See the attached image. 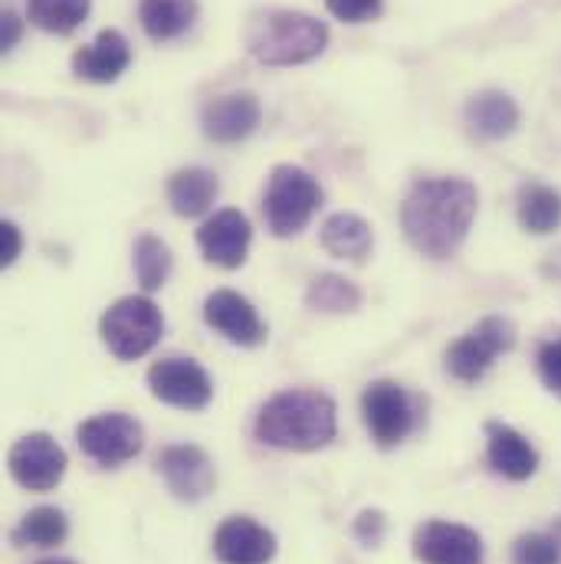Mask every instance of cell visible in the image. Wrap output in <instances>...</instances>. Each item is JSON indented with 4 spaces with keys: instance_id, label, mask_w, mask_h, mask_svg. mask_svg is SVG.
Wrapping results in <instances>:
<instances>
[{
    "instance_id": "1",
    "label": "cell",
    "mask_w": 561,
    "mask_h": 564,
    "mask_svg": "<svg viewBox=\"0 0 561 564\" xmlns=\"http://www.w3.org/2000/svg\"><path fill=\"white\" fill-rule=\"evenodd\" d=\"M476 207H479V194L466 177L418 181L401 204L404 237L423 257L450 260L463 247Z\"/></svg>"
},
{
    "instance_id": "2",
    "label": "cell",
    "mask_w": 561,
    "mask_h": 564,
    "mask_svg": "<svg viewBox=\"0 0 561 564\" xmlns=\"http://www.w3.org/2000/svg\"><path fill=\"white\" fill-rule=\"evenodd\" d=\"M253 433L260 443L273 449H292V453H312L335 440L338 433V408L325 391L315 388H289L273 394L257 421Z\"/></svg>"
},
{
    "instance_id": "3",
    "label": "cell",
    "mask_w": 561,
    "mask_h": 564,
    "mask_svg": "<svg viewBox=\"0 0 561 564\" xmlns=\"http://www.w3.org/2000/svg\"><path fill=\"white\" fill-rule=\"evenodd\" d=\"M244 43L263 66H299L325 53L328 26L312 13L273 7L250 17Z\"/></svg>"
},
{
    "instance_id": "4",
    "label": "cell",
    "mask_w": 561,
    "mask_h": 564,
    "mask_svg": "<svg viewBox=\"0 0 561 564\" xmlns=\"http://www.w3.org/2000/svg\"><path fill=\"white\" fill-rule=\"evenodd\" d=\"M99 335L119 361H139L161 341L164 315L148 295H122L106 308Z\"/></svg>"
},
{
    "instance_id": "5",
    "label": "cell",
    "mask_w": 561,
    "mask_h": 564,
    "mask_svg": "<svg viewBox=\"0 0 561 564\" xmlns=\"http://www.w3.org/2000/svg\"><path fill=\"white\" fill-rule=\"evenodd\" d=\"M319 204H322V187L305 167L299 164L273 167L263 194V217L273 237H295L299 230H305Z\"/></svg>"
},
{
    "instance_id": "6",
    "label": "cell",
    "mask_w": 561,
    "mask_h": 564,
    "mask_svg": "<svg viewBox=\"0 0 561 564\" xmlns=\"http://www.w3.org/2000/svg\"><path fill=\"white\" fill-rule=\"evenodd\" d=\"M513 345H516V325L503 315H486L446 348L443 355L446 371L463 384H476L486 378V371L496 365L499 355L513 351Z\"/></svg>"
},
{
    "instance_id": "7",
    "label": "cell",
    "mask_w": 561,
    "mask_h": 564,
    "mask_svg": "<svg viewBox=\"0 0 561 564\" xmlns=\"http://www.w3.org/2000/svg\"><path fill=\"white\" fill-rule=\"evenodd\" d=\"M362 417L371 440L385 449L404 443L418 426V404L398 381H371L362 394Z\"/></svg>"
},
{
    "instance_id": "8",
    "label": "cell",
    "mask_w": 561,
    "mask_h": 564,
    "mask_svg": "<svg viewBox=\"0 0 561 564\" xmlns=\"http://www.w3.org/2000/svg\"><path fill=\"white\" fill-rule=\"evenodd\" d=\"M76 440H79V449L93 463L116 469L139 456L144 446V426L122 411H112V414H96L79 423Z\"/></svg>"
},
{
    "instance_id": "9",
    "label": "cell",
    "mask_w": 561,
    "mask_h": 564,
    "mask_svg": "<svg viewBox=\"0 0 561 564\" xmlns=\"http://www.w3.org/2000/svg\"><path fill=\"white\" fill-rule=\"evenodd\" d=\"M7 466L17 486L30 489V492H50L63 482L69 456L66 449L50 436V433H26L20 436L10 453H7Z\"/></svg>"
},
{
    "instance_id": "10",
    "label": "cell",
    "mask_w": 561,
    "mask_h": 564,
    "mask_svg": "<svg viewBox=\"0 0 561 564\" xmlns=\"http://www.w3.org/2000/svg\"><path fill=\"white\" fill-rule=\"evenodd\" d=\"M151 394L177 411H204L214 398L211 375L194 358H161L148 368Z\"/></svg>"
},
{
    "instance_id": "11",
    "label": "cell",
    "mask_w": 561,
    "mask_h": 564,
    "mask_svg": "<svg viewBox=\"0 0 561 564\" xmlns=\"http://www.w3.org/2000/svg\"><path fill=\"white\" fill-rule=\"evenodd\" d=\"M164 486L171 489L174 499L181 502H201L211 496L214 482H217V473H214V459L194 446V443H174V446H164L154 459Z\"/></svg>"
},
{
    "instance_id": "12",
    "label": "cell",
    "mask_w": 561,
    "mask_h": 564,
    "mask_svg": "<svg viewBox=\"0 0 561 564\" xmlns=\"http://www.w3.org/2000/svg\"><path fill=\"white\" fill-rule=\"evenodd\" d=\"M250 243H253V227H250L247 214H240L234 207L217 210L197 230V247H201L204 260L220 270H240L247 263Z\"/></svg>"
},
{
    "instance_id": "13",
    "label": "cell",
    "mask_w": 561,
    "mask_h": 564,
    "mask_svg": "<svg viewBox=\"0 0 561 564\" xmlns=\"http://www.w3.org/2000/svg\"><path fill=\"white\" fill-rule=\"evenodd\" d=\"M414 555L423 564H483V539L470 525L430 519L414 535Z\"/></svg>"
},
{
    "instance_id": "14",
    "label": "cell",
    "mask_w": 561,
    "mask_h": 564,
    "mask_svg": "<svg viewBox=\"0 0 561 564\" xmlns=\"http://www.w3.org/2000/svg\"><path fill=\"white\" fill-rule=\"evenodd\" d=\"M204 322L214 332H220L227 341L244 345V348H253L267 338V325L257 305L234 289H217L204 299Z\"/></svg>"
},
{
    "instance_id": "15",
    "label": "cell",
    "mask_w": 561,
    "mask_h": 564,
    "mask_svg": "<svg viewBox=\"0 0 561 564\" xmlns=\"http://www.w3.org/2000/svg\"><path fill=\"white\" fill-rule=\"evenodd\" d=\"M214 558L220 564H270L277 535L250 516H230L214 532Z\"/></svg>"
},
{
    "instance_id": "16",
    "label": "cell",
    "mask_w": 561,
    "mask_h": 564,
    "mask_svg": "<svg viewBox=\"0 0 561 564\" xmlns=\"http://www.w3.org/2000/svg\"><path fill=\"white\" fill-rule=\"evenodd\" d=\"M260 119H263V109L253 93H227L204 106L201 129L217 144H237L257 132Z\"/></svg>"
},
{
    "instance_id": "17",
    "label": "cell",
    "mask_w": 561,
    "mask_h": 564,
    "mask_svg": "<svg viewBox=\"0 0 561 564\" xmlns=\"http://www.w3.org/2000/svg\"><path fill=\"white\" fill-rule=\"evenodd\" d=\"M486 456L493 473L513 482H526L539 469V449L529 443V436H522L509 423H486Z\"/></svg>"
},
{
    "instance_id": "18",
    "label": "cell",
    "mask_w": 561,
    "mask_h": 564,
    "mask_svg": "<svg viewBox=\"0 0 561 564\" xmlns=\"http://www.w3.org/2000/svg\"><path fill=\"white\" fill-rule=\"evenodd\" d=\"M463 119H466V129L473 139L489 144V141L509 139L519 129V106L509 93L483 89V93L470 96Z\"/></svg>"
},
{
    "instance_id": "19",
    "label": "cell",
    "mask_w": 561,
    "mask_h": 564,
    "mask_svg": "<svg viewBox=\"0 0 561 564\" xmlns=\"http://www.w3.org/2000/svg\"><path fill=\"white\" fill-rule=\"evenodd\" d=\"M132 63V46L119 30H103L89 46L76 50L73 73L86 83H116Z\"/></svg>"
},
{
    "instance_id": "20",
    "label": "cell",
    "mask_w": 561,
    "mask_h": 564,
    "mask_svg": "<svg viewBox=\"0 0 561 564\" xmlns=\"http://www.w3.org/2000/svg\"><path fill=\"white\" fill-rule=\"evenodd\" d=\"M168 204L177 217H201L214 207L220 181L207 167H181L168 177Z\"/></svg>"
},
{
    "instance_id": "21",
    "label": "cell",
    "mask_w": 561,
    "mask_h": 564,
    "mask_svg": "<svg viewBox=\"0 0 561 564\" xmlns=\"http://www.w3.org/2000/svg\"><path fill=\"white\" fill-rule=\"evenodd\" d=\"M322 247L325 253H332L335 260H348V263H362L371 247H375V234H371V224L358 214H332L325 224H322Z\"/></svg>"
},
{
    "instance_id": "22",
    "label": "cell",
    "mask_w": 561,
    "mask_h": 564,
    "mask_svg": "<svg viewBox=\"0 0 561 564\" xmlns=\"http://www.w3.org/2000/svg\"><path fill=\"white\" fill-rule=\"evenodd\" d=\"M516 214L526 234H555L561 227V194L542 181H526L516 197Z\"/></svg>"
},
{
    "instance_id": "23",
    "label": "cell",
    "mask_w": 561,
    "mask_h": 564,
    "mask_svg": "<svg viewBox=\"0 0 561 564\" xmlns=\"http://www.w3.org/2000/svg\"><path fill=\"white\" fill-rule=\"evenodd\" d=\"M197 20V0H141L139 23L154 43L184 36Z\"/></svg>"
},
{
    "instance_id": "24",
    "label": "cell",
    "mask_w": 561,
    "mask_h": 564,
    "mask_svg": "<svg viewBox=\"0 0 561 564\" xmlns=\"http://www.w3.org/2000/svg\"><path fill=\"white\" fill-rule=\"evenodd\" d=\"M69 535V519L63 509L56 506H40L33 512H26L20 519V525L13 529V545L20 549H56L63 545Z\"/></svg>"
},
{
    "instance_id": "25",
    "label": "cell",
    "mask_w": 561,
    "mask_h": 564,
    "mask_svg": "<svg viewBox=\"0 0 561 564\" xmlns=\"http://www.w3.org/2000/svg\"><path fill=\"white\" fill-rule=\"evenodd\" d=\"M305 305L312 312H322V315H345V312H355L362 305V292L345 276L319 273V276H312L309 289H305Z\"/></svg>"
},
{
    "instance_id": "26",
    "label": "cell",
    "mask_w": 561,
    "mask_h": 564,
    "mask_svg": "<svg viewBox=\"0 0 561 564\" xmlns=\"http://www.w3.org/2000/svg\"><path fill=\"white\" fill-rule=\"evenodd\" d=\"M93 0H26V20L46 33L66 36L83 26Z\"/></svg>"
},
{
    "instance_id": "27",
    "label": "cell",
    "mask_w": 561,
    "mask_h": 564,
    "mask_svg": "<svg viewBox=\"0 0 561 564\" xmlns=\"http://www.w3.org/2000/svg\"><path fill=\"white\" fill-rule=\"evenodd\" d=\"M132 263H136V276H139L144 292H158L168 282L171 267H174L168 243L161 237H154V234H141L139 240H136Z\"/></svg>"
},
{
    "instance_id": "28",
    "label": "cell",
    "mask_w": 561,
    "mask_h": 564,
    "mask_svg": "<svg viewBox=\"0 0 561 564\" xmlns=\"http://www.w3.org/2000/svg\"><path fill=\"white\" fill-rule=\"evenodd\" d=\"M513 564H561L559 532H529L513 545Z\"/></svg>"
},
{
    "instance_id": "29",
    "label": "cell",
    "mask_w": 561,
    "mask_h": 564,
    "mask_svg": "<svg viewBox=\"0 0 561 564\" xmlns=\"http://www.w3.org/2000/svg\"><path fill=\"white\" fill-rule=\"evenodd\" d=\"M536 365H539V378L542 384L559 394L561 398V335L559 338H549L539 345V355H536Z\"/></svg>"
},
{
    "instance_id": "30",
    "label": "cell",
    "mask_w": 561,
    "mask_h": 564,
    "mask_svg": "<svg viewBox=\"0 0 561 564\" xmlns=\"http://www.w3.org/2000/svg\"><path fill=\"white\" fill-rule=\"evenodd\" d=\"M328 13L345 20V23H368L375 17H381L385 0H325Z\"/></svg>"
},
{
    "instance_id": "31",
    "label": "cell",
    "mask_w": 561,
    "mask_h": 564,
    "mask_svg": "<svg viewBox=\"0 0 561 564\" xmlns=\"http://www.w3.org/2000/svg\"><path fill=\"white\" fill-rule=\"evenodd\" d=\"M352 532H355V539H358L365 549H378L381 539H385V532H388V519H385V512H378V509H365V512L355 519Z\"/></svg>"
},
{
    "instance_id": "32",
    "label": "cell",
    "mask_w": 561,
    "mask_h": 564,
    "mask_svg": "<svg viewBox=\"0 0 561 564\" xmlns=\"http://www.w3.org/2000/svg\"><path fill=\"white\" fill-rule=\"evenodd\" d=\"M20 247H23V237H20V227L3 220L0 224V267H13L17 257H20Z\"/></svg>"
},
{
    "instance_id": "33",
    "label": "cell",
    "mask_w": 561,
    "mask_h": 564,
    "mask_svg": "<svg viewBox=\"0 0 561 564\" xmlns=\"http://www.w3.org/2000/svg\"><path fill=\"white\" fill-rule=\"evenodd\" d=\"M20 36H23V20L13 10H3V17H0V50L10 53L20 43Z\"/></svg>"
},
{
    "instance_id": "34",
    "label": "cell",
    "mask_w": 561,
    "mask_h": 564,
    "mask_svg": "<svg viewBox=\"0 0 561 564\" xmlns=\"http://www.w3.org/2000/svg\"><path fill=\"white\" fill-rule=\"evenodd\" d=\"M36 564H76V562H69V558H43V562H36Z\"/></svg>"
}]
</instances>
